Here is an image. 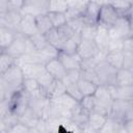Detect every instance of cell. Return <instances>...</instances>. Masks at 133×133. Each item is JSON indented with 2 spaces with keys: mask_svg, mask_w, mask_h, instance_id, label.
I'll return each instance as SVG.
<instances>
[{
  "mask_svg": "<svg viewBox=\"0 0 133 133\" xmlns=\"http://www.w3.org/2000/svg\"><path fill=\"white\" fill-rule=\"evenodd\" d=\"M121 69L133 71V53L123 52V62Z\"/></svg>",
  "mask_w": 133,
  "mask_h": 133,
  "instance_id": "45",
  "label": "cell"
},
{
  "mask_svg": "<svg viewBox=\"0 0 133 133\" xmlns=\"http://www.w3.org/2000/svg\"><path fill=\"white\" fill-rule=\"evenodd\" d=\"M17 32L6 27L0 26V48L5 50L14 41Z\"/></svg>",
  "mask_w": 133,
  "mask_h": 133,
  "instance_id": "28",
  "label": "cell"
},
{
  "mask_svg": "<svg viewBox=\"0 0 133 133\" xmlns=\"http://www.w3.org/2000/svg\"><path fill=\"white\" fill-rule=\"evenodd\" d=\"M3 52H4V50H3V49H2V48H0V55H1V54H2V53H3Z\"/></svg>",
  "mask_w": 133,
  "mask_h": 133,
  "instance_id": "54",
  "label": "cell"
},
{
  "mask_svg": "<svg viewBox=\"0 0 133 133\" xmlns=\"http://www.w3.org/2000/svg\"><path fill=\"white\" fill-rule=\"evenodd\" d=\"M97 63H98V61L96 60L95 57L86 58V59H81L80 71H84V70H94Z\"/></svg>",
  "mask_w": 133,
  "mask_h": 133,
  "instance_id": "46",
  "label": "cell"
},
{
  "mask_svg": "<svg viewBox=\"0 0 133 133\" xmlns=\"http://www.w3.org/2000/svg\"><path fill=\"white\" fill-rule=\"evenodd\" d=\"M88 115L89 113H87L79 104V102L77 104L74 105V107L71 109L70 111V121L75 124L77 127L82 128L83 126L87 125V121H88Z\"/></svg>",
  "mask_w": 133,
  "mask_h": 133,
  "instance_id": "14",
  "label": "cell"
},
{
  "mask_svg": "<svg viewBox=\"0 0 133 133\" xmlns=\"http://www.w3.org/2000/svg\"><path fill=\"white\" fill-rule=\"evenodd\" d=\"M57 58L65 69V71L69 70H80V64H81V58L76 54H64L59 51Z\"/></svg>",
  "mask_w": 133,
  "mask_h": 133,
  "instance_id": "18",
  "label": "cell"
},
{
  "mask_svg": "<svg viewBox=\"0 0 133 133\" xmlns=\"http://www.w3.org/2000/svg\"><path fill=\"white\" fill-rule=\"evenodd\" d=\"M55 29H56V31H57L59 37L61 38V41H62L63 43H65L70 37H72V36L76 33V32H74V30H73L66 23H65L64 25L58 27V28H55Z\"/></svg>",
  "mask_w": 133,
  "mask_h": 133,
  "instance_id": "41",
  "label": "cell"
},
{
  "mask_svg": "<svg viewBox=\"0 0 133 133\" xmlns=\"http://www.w3.org/2000/svg\"><path fill=\"white\" fill-rule=\"evenodd\" d=\"M68 3V9L64 12L66 22L76 18L83 17L85 7L87 4V1H79V0H73V1H66Z\"/></svg>",
  "mask_w": 133,
  "mask_h": 133,
  "instance_id": "12",
  "label": "cell"
},
{
  "mask_svg": "<svg viewBox=\"0 0 133 133\" xmlns=\"http://www.w3.org/2000/svg\"><path fill=\"white\" fill-rule=\"evenodd\" d=\"M16 61H17L16 59H14L8 54L3 52L0 55V76L3 75L9 68H11L16 63Z\"/></svg>",
  "mask_w": 133,
  "mask_h": 133,
  "instance_id": "35",
  "label": "cell"
},
{
  "mask_svg": "<svg viewBox=\"0 0 133 133\" xmlns=\"http://www.w3.org/2000/svg\"><path fill=\"white\" fill-rule=\"evenodd\" d=\"M116 71H117L116 69L111 66L105 60L99 61L95 66V72L99 78L100 85H105V86L115 85Z\"/></svg>",
  "mask_w": 133,
  "mask_h": 133,
  "instance_id": "6",
  "label": "cell"
},
{
  "mask_svg": "<svg viewBox=\"0 0 133 133\" xmlns=\"http://www.w3.org/2000/svg\"><path fill=\"white\" fill-rule=\"evenodd\" d=\"M58 53L59 51L54 48L53 46L51 45H48L46 48H44L43 50L41 51H37V57H38V61L42 65H45L48 61L54 59V58H57L58 56Z\"/></svg>",
  "mask_w": 133,
  "mask_h": 133,
  "instance_id": "24",
  "label": "cell"
},
{
  "mask_svg": "<svg viewBox=\"0 0 133 133\" xmlns=\"http://www.w3.org/2000/svg\"><path fill=\"white\" fill-rule=\"evenodd\" d=\"M109 39H110V36H109L108 29L98 25L97 26L96 35L94 37V41H95L97 47L99 48V50L107 51V46H108Z\"/></svg>",
  "mask_w": 133,
  "mask_h": 133,
  "instance_id": "19",
  "label": "cell"
},
{
  "mask_svg": "<svg viewBox=\"0 0 133 133\" xmlns=\"http://www.w3.org/2000/svg\"><path fill=\"white\" fill-rule=\"evenodd\" d=\"M18 33L26 36V37H31L34 34L38 33L36 25H35V20L34 17L32 16H23L19 26H18Z\"/></svg>",
  "mask_w": 133,
  "mask_h": 133,
  "instance_id": "11",
  "label": "cell"
},
{
  "mask_svg": "<svg viewBox=\"0 0 133 133\" xmlns=\"http://www.w3.org/2000/svg\"><path fill=\"white\" fill-rule=\"evenodd\" d=\"M49 101L50 100L47 99L46 97H44L42 94H38V95H35V96H31V97H29L28 107L31 108L42 118Z\"/></svg>",
  "mask_w": 133,
  "mask_h": 133,
  "instance_id": "17",
  "label": "cell"
},
{
  "mask_svg": "<svg viewBox=\"0 0 133 133\" xmlns=\"http://www.w3.org/2000/svg\"><path fill=\"white\" fill-rule=\"evenodd\" d=\"M9 112H10V110H9L8 99H5V100L0 101V121L3 119Z\"/></svg>",
  "mask_w": 133,
  "mask_h": 133,
  "instance_id": "49",
  "label": "cell"
},
{
  "mask_svg": "<svg viewBox=\"0 0 133 133\" xmlns=\"http://www.w3.org/2000/svg\"><path fill=\"white\" fill-rule=\"evenodd\" d=\"M26 42H27L26 36L20 33H17L11 44L4 50V52L8 54L10 57H12L14 59L18 60L26 53Z\"/></svg>",
  "mask_w": 133,
  "mask_h": 133,
  "instance_id": "9",
  "label": "cell"
},
{
  "mask_svg": "<svg viewBox=\"0 0 133 133\" xmlns=\"http://www.w3.org/2000/svg\"><path fill=\"white\" fill-rule=\"evenodd\" d=\"M109 3L116 10V12L119 17L132 19V7H133L132 2H130V1H116V2H109Z\"/></svg>",
  "mask_w": 133,
  "mask_h": 133,
  "instance_id": "22",
  "label": "cell"
},
{
  "mask_svg": "<svg viewBox=\"0 0 133 133\" xmlns=\"http://www.w3.org/2000/svg\"><path fill=\"white\" fill-rule=\"evenodd\" d=\"M39 121H41V117L29 107L19 117V122L22 123L23 125H25L26 127H28L29 129L30 128H35L37 126V124L39 123Z\"/></svg>",
  "mask_w": 133,
  "mask_h": 133,
  "instance_id": "21",
  "label": "cell"
},
{
  "mask_svg": "<svg viewBox=\"0 0 133 133\" xmlns=\"http://www.w3.org/2000/svg\"><path fill=\"white\" fill-rule=\"evenodd\" d=\"M98 52H99V48L97 47L94 39H85V38L80 39V43L77 49V55L81 59L95 57Z\"/></svg>",
  "mask_w": 133,
  "mask_h": 133,
  "instance_id": "10",
  "label": "cell"
},
{
  "mask_svg": "<svg viewBox=\"0 0 133 133\" xmlns=\"http://www.w3.org/2000/svg\"><path fill=\"white\" fill-rule=\"evenodd\" d=\"M122 41L123 39L110 37L108 46H107V51H110V50H121L122 51Z\"/></svg>",
  "mask_w": 133,
  "mask_h": 133,
  "instance_id": "51",
  "label": "cell"
},
{
  "mask_svg": "<svg viewBox=\"0 0 133 133\" xmlns=\"http://www.w3.org/2000/svg\"><path fill=\"white\" fill-rule=\"evenodd\" d=\"M118 18H119V16L117 15L116 10L112 7V5L109 2L102 1L97 24L99 26H102V27L109 29L117 21Z\"/></svg>",
  "mask_w": 133,
  "mask_h": 133,
  "instance_id": "7",
  "label": "cell"
},
{
  "mask_svg": "<svg viewBox=\"0 0 133 133\" xmlns=\"http://www.w3.org/2000/svg\"><path fill=\"white\" fill-rule=\"evenodd\" d=\"M107 117L108 116H106V115H103V114H100V113H97V112H91L88 115L87 125L91 129H94L95 131L98 132L103 127V125L105 124Z\"/></svg>",
  "mask_w": 133,
  "mask_h": 133,
  "instance_id": "29",
  "label": "cell"
},
{
  "mask_svg": "<svg viewBox=\"0 0 133 133\" xmlns=\"http://www.w3.org/2000/svg\"><path fill=\"white\" fill-rule=\"evenodd\" d=\"M80 79V70H69L65 73V77L61 81L63 84L66 83H77Z\"/></svg>",
  "mask_w": 133,
  "mask_h": 133,
  "instance_id": "42",
  "label": "cell"
},
{
  "mask_svg": "<svg viewBox=\"0 0 133 133\" xmlns=\"http://www.w3.org/2000/svg\"><path fill=\"white\" fill-rule=\"evenodd\" d=\"M102 1H87L85 11L83 15V19L85 21V24H92L98 25V16L100 11Z\"/></svg>",
  "mask_w": 133,
  "mask_h": 133,
  "instance_id": "15",
  "label": "cell"
},
{
  "mask_svg": "<svg viewBox=\"0 0 133 133\" xmlns=\"http://www.w3.org/2000/svg\"><path fill=\"white\" fill-rule=\"evenodd\" d=\"M45 37H46L47 43H48L49 45L53 46V47L56 48L58 51L61 50V48H62V46H63L64 43H63V42L61 41V38L59 37V35H58V33H57V31H56L55 28H53V29H51L49 32H47V33L45 34Z\"/></svg>",
  "mask_w": 133,
  "mask_h": 133,
  "instance_id": "32",
  "label": "cell"
},
{
  "mask_svg": "<svg viewBox=\"0 0 133 133\" xmlns=\"http://www.w3.org/2000/svg\"><path fill=\"white\" fill-rule=\"evenodd\" d=\"M113 100L133 101V85L130 86H108Z\"/></svg>",
  "mask_w": 133,
  "mask_h": 133,
  "instance_id": "16",
  "label": "cell"
},
{
  "mask_svg": "<svg viewBox=\"0 0 133 133\" xmlns=\"http://www.w3.org/2000/svg\"><path fill=\"white\" fill-rule=\"evenodd\" d=\"M64 86H65V94L66 95H69L71 98H73L77 102L81 101V99L83 97L78 89L77 83H66V84H64Z\"/></svg>",
  "mask_w": 133,
  "mask_h": 133,
  "instance_id": "38",
  "label": "cell"
},
{
  "mask_svg": "<svg viewBox=\"0 0 133 133\" xmlns=\"http://www.w3.org/2000/svg\"><path fill=\"white\" fill-rule=\"evenodd\" d=\"M22 88L26 91V94L29 97L41 94V88H39L38 82L36 81V79H33V78H24Z\"/></svg>",
  "mask_w": 133,
  "mask_h": 133,
  "instance_id": "31",
  "label": "cell"
},
{
  "mask_svg": "<svg viewBox=\"0 0 133 133\" xmlns=\"http://www.w3.org/2000/svg\"><path fill=\"white\" fill-rule=\"evenodd\" d=\"M24 0H8V10L20 11L23 7Z\"/></svg>",
  "mask_w": 133,
  "mask_h": 133,
  "instance_id": "50",
  "label": "cell"
},
{
  "mask_svg": "<svg viewBox=\"0 0 133 133\" xmlns=\"http://www.w3.org/2000/svg\"><path fill=\"white\" fill-rule=\"evenodd\" d=\"M108 117L112 118L119 125L133 119V101L114 100Z\"/></svg>",
  "mask_w": 133,
  "mask_h": 133,
  "instance_id": "2",
  "label": "cell"
},
{
  "mask_svg": "<svg viewBox=\"0 0 133 133\" xmlns=\"http://www.w3.org/2000/svg\"><path fill=\"white\" fill-rule=\"evenodd\" d=\"M1 121H2V123L4 124L5 128L7 129V128H9V127L16 125L17 123H19V117H18L17 115H15L14 113L9 112V113H8L3 119H1Z\"/></svg>",
  "mask_w": 133,
  "mask_h": 133,
  "instance_id": "47",
  "label": "cell"
},
{
  "mask_svg": "<svg viewBox=\"0 0 133 133\" xmlns=\"http://www.w3.org/2000/svg\"><path fill=\"white\" fill-rule=\"evenodd\" d=\"M79 104L81 105V107L87 112V113H91L95 110L96 107V99L94 96H87V97H83L81 99V101L79 102Z\"/></svg>",
  "mask_w": 133,
  "mask_h": 133,
  "instance_id": "40",
  "label": "cell"
},
{
  "mask_svg": "<svg viewBox=\"0 0 133 133\" xmlns=\"http://www.w3.org/2000/svg\"><path fill=\"white\" fill-rule=\"evenodd\" d=\"M108 32L111 38L124 39L127 37H132L133 36L132 19L119 17L117 21L108 29Z\"/></svg>",
  "mask_w": 133,
  "mask_h": 133,
  "instance_id": "4",
  "label": "cell"
},
{
  "mask_svg": "<svg viewBox=\"0 0 133 133\" xmlns=\"http://www.w3.org/2000/svg\"><path fill=\"white\" fill-rule=\"evenodd\" d=\"M80 34L79 33H75L72 37H70L62 46L60 52L64 53V54H69V55H72V54H76L77 53V49H78V46H79V43H80Z\"/></svg>",
  "mask_w": 133,
  "mask_h": 133,
  "instance_id": "26",
  "label": "cell"
},
{
  "mask_svg": "<svg viewBox=\"0 0 133 133\" xmlns=\"http://www.w3.org/2000/svg\"><path fill=\"white\" fill-rule=\"evenodd\" d=\"M0 77L5 85L7 98L10 95H12L15 91L22 88V84L24 81V75H23L21 66L17 62Z\"/></svg>",
  "mask_w": 133,
  "mask_h": 133,
  "instance_id": "1",
  "label": "cell"
},
{
  "mask_svg": "<svg viewBox=\"0 0 133 133\" xmlns=\"http://www.w3.org/2000/svg\"><path fill=\"white\" fill-rule=\"evenodd\" d=\"M122 51L127 53H133V36L124 38L122 41Z\"/></svg>",
  "mask_w": 133,
  "mask_h": 133,
  "instance_id": "48",
  "label": "cell"
},
{
  "mask_svg": "<svg viewBox=\"0 0 133 133\" xmlns=\"http://www.w3.org/2000/svg\"><path fill=\"white\" fill-rule=\"evenodd\" d=\"M9 103V110L11 113L20 117L25 110L28 108L29 104V96L26 94V91L21 88L17 91H15L12 95H10L8 98Z\"/></svg>",
  "mask_w": 133,
  "mask_h": 133,
  "instance_id": "5",
  "label": "cell"
},
{
  "mask_svg": "<svg viewBox=\"0 0 133 133\" xmlns=\"http://www.w3.org/2000/svg\"><path fill=\"white\" fill-rule=\"evenodd\" d=\"M8 11V0H0V16Z\"/></svg>",
  "mask_w": 133,
  "mask_h": 133,
  "instance_id": "53",
  "label": "cell"
},
{
  "mask_svg": "<svg viewBox=\"0 0 133 133\" xmlns=\"http://www.w3.org/2000/svg\"><path fill=\"white\" fill-rule=\"evenodd\" d=\"M49 9V0H24L23 7L21 9L22 16L36 17L43 14H47Z\"/></svg>",
  "mask_w": 133,
  "mask_h": 133,
  "instance_id": "8",
  "label": "cell"
},
{
  "mask_svg": "<svg viewBox=\"0 0 133 133\" xmlns=\"http://www.w3.org/2000/svg\"><path fill=\"white\" fill-rule=\"evenodd\" d=\"M28 38L30 39L31 44L33 45V47H34V49L36 51H41V50H43L44 48H46L49 45L47 43V39H46L45 35L44 34H41V33H36L33 36L28 37Z\"/></svg>",
  "mask_w": 133,
  "mask_h": 133,
  "instance_id": "36",
  "label": "cell"
},
{
  "mask_svg": "<svg viewBox=\"0 0 133 133\" xmlns=\"http://www.w3.org/2000/svg\"><path fill=\"white\" fill-rule=\"evenodd\" d=\"M34 20H35V25H36L38 33L45 35L47 32H49L51 29H53V26L47 16V14L36 16V17H34Z\"/></svg>",
  "mask_w": 133,
  "mask_h": 133,
  "instance_id": "27",
  "label": "cell"
},
{
  "mask_svg": "<svg viewBox=\"0 0 133 133\" xmlns=\"http://www.w3.org/2000/svg\"><path fill=\"white\" fill-rule=\"evenodd\" d=\"M94 97L96 99V107L94 112L108 116L111 109V105L114 101L108 89V86L99 85L94 94Z\"/></svg>",
  "mask_w": 133,
  "mask_h": 133,
  "instance_id": "3",
  "label": "cell"
},
{
  "mask_svg": "<svg viewBox=\"0 0 133 133\" xmlns=\"http://www.w3.org/2000/svg\"><path fill=\"white\" fill-rule=\"evenodd\" d=\"M68 9L66 1H57V0H49V9L48 12H60L64 14Z\"/></svg>",
  "mask_w": 133,
  "mask_h": 133,
  "instance_id": "37",
  "label": "cell"
},
{
  "mask_svg": "<svg viewBox=\"0 0 133 133\" xmlns=\"http://www.w3.org/2000/svg\"><path fill=\"white\" fill-rule=\"evenodd\" d=\"M22 69L24 78H33L37 79L39 75L44 72L45 68L42 64H36V63H23L19 64Z\"/></svg>",
  "mask_w": 133,
  "mask_h": 133,
  "instance_id": "20",
  "label": "cell"
},
{
  "mask_svg": "<svg viewBox=\"0 0 133 133\" xmlns=\"http://www.w3.org/2000/svg\"><path fill=\"white\" fill-rule=\"evenodd\" d=\"M80 78L81 79H84V80H87V81H90L97 85H100V81H99V78L95 72V69L94 70H84V71H80Z\"/></svg>",
  "mask_w": 133,
  "mask_h": 133,
  "instance_id": "43",
  "label": "cell"
},
{
  "mask_svg": "<svg viewBox=\"0 0 133 133\" xmlns=\"http://www.w3.org/2000/svg\"><path fill=\"white\" fill-rule=\"evenodd\" d=\"M121 128H122V125H119L112 118L107 117L105 124L98 131V133H119Z\"/></svg>",
  "mask_w": 133,
  "mask_h": 133,
  "instance_id": "33",
  "label": "cell"
},
{
  "mask_svg": "<svg viewBox=\"0 0 133 133\" xmlns=\"http://www.w3.org/2000/svg\"><path fill=\"white\" fill-rule=\"evenodd\" d=\"M97 26L98 25H92V24H85L83 28L80 31V37L85 38V39H94L97 31Z\"/></svg>",
  "mask_w": 133,
  "mask_h": 133,
  "instance_id": "39",
  "label": "cell"
},
{
  "mask_svg": "<svg viewBox=\"0 0 133 133\" xmlns=\"http://www.w3.org/2000/svg\"><path fill=\"white\" fill-rule=\"evenodd\" d=\"M7 99V92H6V88H5V85L0 77V101L2 100H5Z\"/></svg>",
  "mask_w": 133,
  "mask_h": 133,
  "instance_id": "52",
  "label": "cell"
},
{
  "mask_svg": "<svg viewBox=\"0 0 133 133\" xmlns=\"http://www.w3.org/2000/svg\"><path fill=\"white\" fill-rule=\"evenodd\" d=\"M77 86H78V89H79L80 94L82 95V97H87V96H94V94L99 85L80 78L79 81L77 82Z\"/></svg>",
  "mask_w": 133,
  "mask_h": 133,
  "instance_id": "30",
  "label": "cell"
},
{
  "mask_svg": "<svg viewBox=\"0 0 133 133\" xmlns=\"http://www.w3.org/2000/svg\"><path fill=\"white\" fill-rule=\"evenodd\" d=\"M66 24L74 30V32L80 33L81 29H82L83 26L85 25V21H84L83 17H80V18H76V19H73V20L68 21Z\"/></svg>",
  "mask_w": 133,
  "mask_h": 133,
  "instance_id": "44",
  "label": "cell"
},
{
  "mask_svg": "<svg viewBox=\"0 0 133 133\" xmlns=\"http://www.w3.org/2000/svg\"><path fill=\"white\" fill-rule=\"evenodd\" d=\"M47 16L53 26V28H58L62 25H64L66 23V19L64 14H60V12H47Z\"/></svg>",
  "mask_w": 133,
  "mask_h": 133,
  "instance_id": "34",
  "label": "cell"
},
{
  "mask_svg": "<svg viewBox=\"0 0 133 133\" xmlns=\"http://www.w3.org/2000/svg\"><path fill=\"white\" fill-rule=\"evenodd\" d=\"M133 85V71L118 69L115 75V86Z\"/></svg>",
  "mask_w": 133,
  "mask_h": 133,
  "instance_id": "23",
  "label": "cell"
},
{
  "mask_svg": "<svg viewBox=\"0 0 133 133\" xmlns=\"http://www.w3.org/2000/svg\"><path fill=\"white\" fill-rule=\"evenodd\" d=\"M44 68H45L46 72L56 81H62L63 78L65 77L66 71L58 58H54V59L48 61L44 65Z\"/></svg>",
  "mask_w": 133,
  "mask_h": 133,
  "instance_id": "13",
  "label": "cell"
},
{
  "mask_svg": "<svg viewBox=\"0 0 133 133\" xmlns=\"http://www.w3.org/2000/svg\"><path fill=\"white\" fill-rule=\"evenodd\" d=\"M105 61H107L111 66L118 70L122 68L123 62V51L121 50H110L106 52Z\"/></svg>",
  "mask_w": 133,
  "mask_h": 133,
  "instance_id": "25",
  "label": "cell"
}]
</instances>
